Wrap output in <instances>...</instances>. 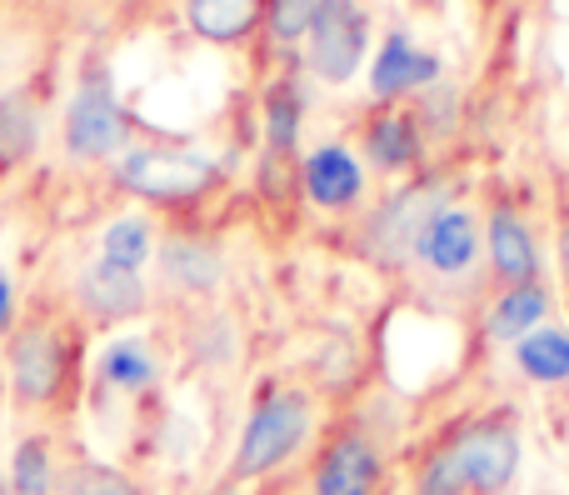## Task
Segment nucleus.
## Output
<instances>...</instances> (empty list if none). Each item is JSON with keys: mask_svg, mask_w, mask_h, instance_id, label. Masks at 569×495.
I'll return each instance as SVG.
<instances>
[{"mask_svg": "<svg viewBox=\"0 0 569 495\" xmlns=\"http://www.w3.org/2000/svg\"><path fill=\"white\" fill-rule=\"evenodd\" d=\"M310 420H315V406L305 390H276V396L260 400V406L250 410L246 430H240L236 461H230V486L270 476L276 466H284V461L305 446Z\"/></svg>", "mask_w": 569, "mask_h": 495, "instance_id": "1", "label": "nucleus"}, {"mask_svg": "<svg viewBox=\"0 0 569 495\" xmlns=\"http://www.w3.org/2000/svg\"><path fill=\"white\" fill-rule=\"evenodd\" d=\"M370 56V16L360 0H320L305 30V60L325 86H345L360 76Z\"/></svg>", "mask_w": 569, "mask_h": 495, "instance_id": "2", "label": "nucleus"}, {"mask_svg": "<svg viewBox=\"0 0 569 495\" xmlns=\"http://www.w3.org/2000/svg\"><path fill=\"white\" fill-rule=\"evenodd\" d=\"M455 471L465 476L470 495H505L520 476V436H515L510 420H475V426H460L450 440Z\"/></svg>", "mask_w": 569, "mask_h": 495, "instance_id": "3", "label": "nucleus"}, {"mask_svg": "<svg viewBox=\"0 0 569 495\" xmlns=\"http://www.w3.org/2000/svg\"><path fill=\"white\" fill-rule=\"evenodd\" d=\"M440 206H450L440 180H425V186L395 190V196L370 216V226H365V246H370V256L380 260V266L415 260V240H420L425 220H430Z\"/></svg>", "mask_w": 569, "mask_h": 495, "instance_id": "4", "label": "nucleus"}, {"mask_svg": "<svg viewBox=\"0 0 569 495\" xmlns=\"http://www.w3.org/2000/svg\"><path fill=\"white\" fill-rule=\"evenodd\" d=\"M120 186H130L136 196L150 200H190L206 186H216V160L200 150H130L120 160Z\"/></svg>", "mask_w": 569, "mask_h": 495, "instance_id": "5", "label": "nucleus"}, {"mask_svg": "<svg viewBox=\"0 0 569 495\" xmlns=\"http://www.w3.org/2000/svg\"><path fill=\"white\" fill-rule=\"evenodd\" d=\"M480 250H485V230L465 206H440L425 220L420 240H415V260L445 280L470 276L480 266Z\"/></svg>", "mask_w": 569, "mask_h": 495, "instance_id": "6", "label": "nucleus"}, {"mask_svg": "<svg viewBox=\"0 0 569 495\" xmlns=\"http://www.w3.org/2000/svg\"><path fill=\"white\" fill-rule=\"evenodd\" d=\"M120 140H126V110H120L106 76H90L86 86L76 90V100H70L66 146L76 150V156L96 160V156H110Z\"/></svg>", "mask_w": 569, "mask_h": 495, "instance_id": "7", "label": "nucleus"}, {"mask_svg": "<svg viewBox=\"0 0 569 495\" xmlns=\"http://www.w3.org/2000/svg\"><path fill=\"white\" fill-rule=\"evenodd\" d=\"M60 380H66V350H60V340L40 326L20 330L10 340V386H16V396L26 406H46L60 390Z\"/></svg>", "mask_w": 569, "mask_h": 495, "instance_id": "8", "label": "nucleus"}, {"mask_svg": "<svg viewBox=\"0 0 569 495\" xmlns=\"http://www.w3.org/2000/svg\"><path fill=\"white\" fill-rule=\"evenodd\" d=\"M440 56L425 46H415L405 30H390L375 50V66H370V96L375 100H400V96H415L420 86H430L440 76Z\"/></svg>", "mask_w": 569, "mask_h": 495, "instance_id": "9", "label": "nucleus"}, {"mask_svg": "<svg viewBox=\"0 0 569 495\" xmlns=\"http://www.w3.org/2000/svg\"><path fill=\"white\" fill-rule=\"evenodd\" d=\"M485 256H490L495 276L505 286H530L540 280V246H535V230L520 210L495 206L485 220Z\"/></svg>", "mask_w": 569, "mask_h": 495, "instance_id": "10", "label": "nucleus"}, {"mask_svg": "<svg viewBox=\"0 0 569 495\" xmlns=\"http://www.w3.org/2000/svg\"><path fill=\"white\" fill-rule=\"evenodd\" d=\"M380 446L360 430L340 436L315 466V495H375L380 486Z\"/></svg>", "mask_w": 569, "mask_h": 495, "instance_id": "11", "label": "nucleus"}, {"mask_svg": "<svg viewBox=\"0 0 569 495\" xmlns=\"http://www.w3.org/2000/svg\"><path fill=\"white\" fill-rule=\"evenodd\" d=\"M305 190L325 210H350L365 196V166L345 146H320L305 156Z\"/></svg>", "mask_w": 569, "mask_h": 495, "instance_id": "12", "label": "nucleus"}, {"mask_svg": "<svg viewBox=\"0 0 569 495\" xmlns=\"http://www.w3.org/2000/svg\"><path fill=\"white\" fill-rule=\"evenodd\" d=\"M545 316H550V290H545V280H530V286H505L500 296L490 300V310H485V336L490 340H515V346H520L530 330L545 326Z\"/></svg>", "mask_w": 569, "mask_h": 495, "instance_id": "13", "label": "nucleus"}, {"mask_svg": "<svg viewBox=\"0 0 569 495\" xmlns=\"http://www.w3.org/2000/svg\"><path fill=\"white\" fill-rule=\"evenodd\" d=\"M80 300L106 320H126V316L146 310V286H140L136 270H120V266H110V260H100V266H90L86 280H80Z\"/></svg>", "mask_w": 569, "mask_h": 495, "instance_id": "14", "label": "nucleus"}, {"mask_svg": "<svg viewBox=\"0 0 569 495\" xmlns=\"http://www.w3.org/2000/svg\"><path fill=\"white\" fill-rule=\"evenodd\" d=\"M260 16H266V0H186L190 30L216 40V46H230V40L250 36Z\"/></svg>", "mask_w": 569, "mask_h": 495, "instance_id": "15", "label": "nucleus"}, {"mask_svg": "<svg viewBox=\"0 0 569 495\" xmlns=\"http://www.w3.org/2000/svg\"><path fill=\"white\" fill-rule=\"evenodd\" d=\"M365 156L380 170H405L420 156V126H415L410 110H385L365 126Z\"/></svg>", "mask_w": 569, "mask_h": 495, "instance_id": "16", "label": "nucleus"}, {"mask_svg": "<svg viewBox=\"0 0 569 495\" xmlns=\"http://www.w3.org/2000/svg\"><path fill=\"white\" fill-rule=\"evenodd\" d=\"M515 366L525 380L535 386H565L569 380V330L560 326H540L515 346Z\"/></svg>", "mask_w": 569, "mask_h": 495, "instance_id": "17", "label": "nucleus"}, {"mask_svg": "<svg viewBox=\"0 0 569 495\" xmlns=\"http://www.w3.org/2000/svg\"><path fill=\"white\" fill-rule=\"evenodd\" d=\"M166 276L176 286H190V290H210L220 280V260L210 256L206 246H190V240H176L166 250Z\"/></svg>", "mask_w": 569, "mask_h": 495, "instance_id": "18", "label": "nucleus"}, {"mask_svg": "<svg viewBox=\"0 0 569 495\" xmlns=\"http://www.w3.org/2000/svg\"><path fill=\"white\" fill-rule=\"evenodd\" d=\"M40 126L36 110H30L26 96H6L0 100V160H20L30 146H36Z\"/></svg>", "mask_w": 569, "mask_h": 495, "instance_id": "19", "label": "nucleus"}, {"mask_svg": "<svg viewBox=\"0 0 569 495\" xmlns=\"http://www.w3.org/2000/svg\"><path fill=\"white\" fill-rule=\"evenodd\" d=\"M106 380L120 390H140L156 380V360H150V350L140 340H116L106 350Z\"/></svg>", "mask_w": 569, "mask_h": 495, "instance_id": "20", "label": "nucleus"}, {"mask_svg": "<svg viewBox=\"0 0 569 495\" xmlns=\"http://www.w3.org/2000/svg\"><path fill=\"white\" fill-rule=\"evenodd\" d=\"M266 136L276 156L295 150V140H300V96H295V86H276L266 96Z\"/></svg>", "mask_w": 569, "mask_h": 495, "instance_id": "21", "label": "nucleus"}, {"mask_svg": "<svg viewBox=\"0 0 569 495\" xmlns=\"http://www.w3.org/2000/svg\"><path fill=\"white\" fill-rule=\"evenodd\" d=\"M146 256H150V226L146 220H116V226L106 230V256L100 260H110V266H120V270H140L146 266Z\"/></svg>", "mask_w": 569, "mask_h": 495, "instance_id": "22", "label": "nucleus"}, {"mask_svg": "<svg viewBox=\"0 0 569 495\" xmlns=\"http://www.w3.org/2000/svg\"><path fill=\"white\" fill-rule=\"evenodd\" d=\"M16 495H50V446L46 440H20L16 451V471H10Z\"/></svg>", "mask_w": 569, "mask_h": 495, "instance_id": "23", "label": "nucleus"}, {"mask_svg": "<svg viewBox=\"0 0 569 495\" xmlns=\"http://www.w3.org/2000/svg\"><path fill=\"white\" fill-rule=\"evenodd\" d=\"M415 495H470V486H465V476L455 471L445 446H435L430 456H425L420 476H415Z\"/></svg>", "mask_w": 569, "mask_h": 495, "instance_id": "24", "label": "nucleus"}, {"mask_svg": "<svg viewBox=\"0 0 569 495\" xmlns=\"http://www.w3.org/2000/svg\"><path fill=\"white\" fill-rule=\"evenodd\" d=\"M66 495H146L130 476H120L116 466H80L70 476Z\"/></svg>", "mask_w": 569, "mask_h": 495, "instance_id": "25", "label": "nucleus"}, {"mask_svg": "<svg viewBox=\"0 0 569 495\" xmlns=\"http://www.w3.org/2000/svg\"><path fill=\"white\" fill-rule=\"evenodd\" d=\"M320 0H266V20L276 30V40H300L310 30V16Z\"/></svg>", "mask_w": 569, "mask_h": 495, "instance_id": "26", "label": "nucleus"}, {"mask_svg": "<svg viewBox=\"0 0 569 495\" xmlns=\"http://www.w3.org/2000/svg\"><path fill=\"white\" fill-rule=\"evenodd\" d=\"M10 316H16V300H10V280L0 270V330H10Z\"/></svg>", "mask_w": 569, "mask_h": 495, "instance_id": "27", "label": "nucleus"}, {"mask_svg": "<svg viewBox=\"0 0 569 495\" xmlns=\"http://www.w3.org/2000/svg\"><path fill=\"white\" fill-rule=\"evenodd\" d=\"M560 266H565V286H569V216L560 226Z\"/></svg>", "mask_w": 569, "mask_h": 495, "instance_id": "28", "label": "nucleus"}, {"mask_svg": "<svg viewBox=\"0 0 569 495\" xmlns=\"http://www.w3.org/2000/svg\"><path fill=\"white\" fill-rule=\"evenodd\" d=\"M216 495H236V491H230V486H226V491H216Z\"/></svg>", "mask_w": 569, "mask_h": 495, "instance_id": "29", "label": "nucleus"}, {"mask_svg": "<svg viewBox=\"0 0 569 495\" xmlns=\"http://www.w3.org/2000/svg\"><path fill=\"white\" fill-rule=\"evenodd\" d=\"M0 495H6V486H0Z\"/></svg>", "mask_w": 569, "mask_h": 495, "instance_id": "30", "label": "nucleus"}]
</instances>
